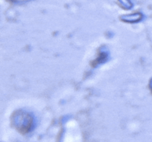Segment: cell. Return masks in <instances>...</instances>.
Masks as SVG:
<instances>
[{
  "label": "cell",
  "instance_id": "obj_1",
  "mask_svg": "<svg viewBox=\"0 0 152 142\" xmlns=\"http://www.w3.org/2000/svg\"><path fill=\"white\" fill-rule=\"evenodd\" d=\"M13 120V124L20 133L25 134L31 130L33 126V118L29 114L23 112H18V113H15Z\"/></svg>",
  "mask_w": 152,
  "mask_h": 142
}]
</instances>
